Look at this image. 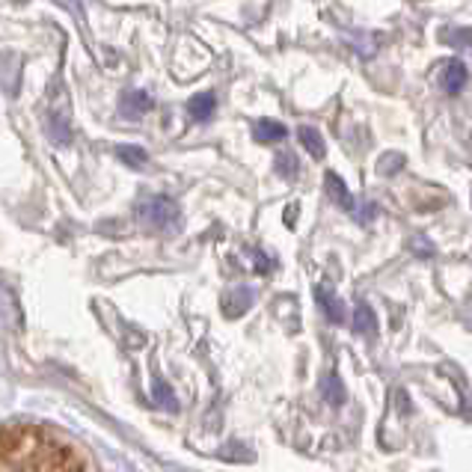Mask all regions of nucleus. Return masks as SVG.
Wrapping results in <instances>:
<instances>
[{"mask_svg":"<svg viewBox=\"0 0 472 472\" xmlns=\"http://www.w3.org/2000/svg\"><path fill=\"white\" fill-rule=\"evenodd\" d=\"M0 472H105L69 437L39 425L0 428Z\"/></svg>","mask_w":472,"mask_h":472,"instance_id":"1","label":"nucleus"},{"mask_svg":"<svg viewBox=\"0 0 472 472\" xmlns=\"http://www.w3.org/2000/svg\"><path fill=\"white\" fill-rule=\"evenodd\" d=\"M137 220L149 229L170 232L182 223V211L170 196H146L137 206Z\"/></svg>","mask_w":472,"mask_h":472,"instance_id":"2","label":"nucleus"},{"mask_svg":"<svg viewBox=\"0 0 472 472\" xmlns=\"http://www.w3.org/2000/svg\"><path fill=\"white\" fill-rule=\"evenodd\" d=\"M315 300H318V306L324 309V315H327L333 324H342L345 321V303L333 295V288L318 286V288H315Z\"/></svg>","mask_w":472,"mask_h":472,"instance_id":"3","label":"nucleus"},{"mask_svg":"<svg viewBox=\"0 0 472 472\" xmlns=\"http://www.w3.org/2000/svg\"><path fill=\"white\" fill-rule=\"evenodd\" d=\"M119 110H122V116H134V119H137V116L149 114V110H152V98L146 95V93H140V89H137V93L131 89V93L122 95Z\"/></svg>","mask_w":472,"mask_h":472,"instance_id":"4","label":"nucleus"},{"mask_svg":"<svg viewBox=\"0 0 472 472\" xmlns=\"http://www.w3.org/2000/svg\"><path fill=\"white\" fill-rule=\"evenodd\" d=\"M324 185H327V194H330V199L336 202V206L345 208V211H354V196H351V190H347V185L342 182L339 176L327 173L324 176Z\"/></svg>","mask_w":472,"mask_h":472,"instance_id":"5","label":"nucleus"},{"mask_svg":"<svg viewBox=\"0 0 472 472\" xmlns=\"http://www.w3.org/2000/svg\"><path fill=\"white\" fill-rule=\"evenodd\" d=\"M354 330L359 336H368V339L377 336V315L368 303H359V306L354 309Z\"/></svg>","mask_w":472,"mask_h":472,"instance_id":"6","label":"nucleus"},{"mask_svg":"<svg viewBox=\"0 0 472 472\" xmlns=\"http://www.w3.org/2000/svg\"><path fill=\"white\" fill-rule=\"evenodd\" d=\"M467 81H469V72H467V65L464 63H448L446 65V72H443V89L446 93H460V89L467 86Z\"/></svg>","mask_w":472,"mask_h":472,"instance_id":"7","label":"nucleus"},{"mask_svg":"<svg viewBox=\"0 0 472 472\" xmlns=\"http://www.w3.org/2000/svg\"><path fill=\"white\" fill-rule=\"evenodd\" d=\"M253 137L258 143H279L286 140V126H279L274 119H258L253 126Z\"/></svg>","mask_w":472,"mask_h":472,"instance_id":"8","label":"nucleus"},{"mask_svg":"<svg viewBox=\"0 0 472 472\" xmlns=\"http://www.w3.org/2000/svg\"><path fill=\"white\" fill-rule=\"evenodd\" d=\"M215 105H217L215 93H199V95H194L187 101V114L194 116L196 122H202V119H208L211 114H215Z\"/></svg>","mask_w":472,"mask_h":472,"instance_id":"9","label":"nucleus"},{"mask_svg":"<svg viewBox=\"0 0 472 472\" xmlns=\"http://www.w3.org/2000/svg\"><path fill=\"white\" fill-rule=\"evenodd\" d=\"M321 396H324V401H327V404H333V407H342L345 398H347L342 377L339 375H327V380H324V387H321Z\"/></svg>","mask_w":472,"mask_h":472,"instance_id":"10","label":"nucleus"},{"mask_svg":"<svg viewBox=\"0 0 472 472\" xmlns=\"http://www.w3.org/2000/svg\"><path fill=\"white\" fill-rule=\"evenodd\" d=\"M226 312L229 315H241V312H246L250 309V303H253V291L246 288V286H238V288H232L229 295H226Z\"/></svg>","mask_w":472,"mask_h":472,"instance_id":"11","label":"nucleus"},{"mask_svg":"<svg viewBox=\"0 0 472 472\" xmlns=\"http://www.w3.org/2000/svg\"><path fill=\"white\" fill-rule=\"evenodd\" d=\"M297 137H300L303 146H306V152H309L312 157H318V161H321L324 152H327V149H324V137H321V134L315 131V128H309V126H303V128L297 131Z\"/></svg>","mask_w":472,"mask_h":472,"instance_id":"12","label":"nucleus"},{"mask_svg":"<svg viewBox=\"0 0 472 472\" xmlns=\"http://www.w3.org/2000/svg\"><path fill=\"white\" fill-rule=\"evenodd\" d=\"M116 155H119L128 166H143L146 161H149V155H146V152L140 149V146H119Z\"/></svg>","mask_w":472,"mask_h":472,"instance_id":"13","label":"nucleus"},{"mask_svg":"<svg viewBox=\"0 0 472 472\" xmlns=\"http://www.w3.org/2000/svg\"><path fill=\"white\" fill-rule=\"evenodd\" d=\"M404 166V155H398V152H389V155H384L377 161V173H384V176H396L398 170Z\"/></svg>","mask_w":472,"mask_h":472,"instance_id":"14","label":"nucleus"},{"mask_svg":"<svg viewBox=\"0 0 472 472\" xmlns=\"http://www.w3.org/2000/svg\"><path fill=\"white\" fill-rule=\"evenodd\" d=\"M152 392H155V401L161 404V407H166V410H176V407H178V404H176V396L170 392V387L161 384V380H157Z\"/></svg>","mask_w":472,"mask_h":472,"instance_id":"15","label":"nucleus"},{"mask_svg":"<svg viewBox=\"0 0 472 472\" xmlns=\"http://www.w3.org/2000/svg\"><path fill=\"white\" fill-rule=\"evenodd\" d=\"M410 250H413L416 256L428 258V256H434V244H431L428 238H422V235H419V238H413V241H410Z\"/></svg>","mask_w":472,"mask_h":472,"instance_id":"16","label":"nucleus"},{"mask_svg":"<svg viewBox=\"0 0 472 472\" xmlns=\"http://www.w3.org/2000/svg\"><path fill=\"white\" fill-rule=\"evenodd\" d=\"M276 170L283 173L286 178H295V173H297L295 157H291V155H279V157H276Z\"/></svg>","mask_w":472,"mask_h":472,"instance_id":"17","label":"nucleus"}]
</instances>
